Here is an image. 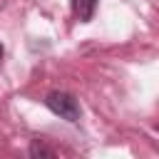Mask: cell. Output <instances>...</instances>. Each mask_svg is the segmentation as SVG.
Listing matches in <instances>:
<instances>
[{
    "label": "cell",
    "mask_w": 159,
    "mask_h": 159,
    "mask_svg": "<svg viewBox=\"0 0 159 159\" xmlns=\"http://www.w3.org/2000/svg\"><path fill=\"white\" fill-rule=\"evenodd\" d=\"M45 104H47V109L55 112L57 117H62V119H67V122H80L82 109H80V102H77L70 92H50V94L45 97Z\"/></svg>",
    "instance_id": "6da1fadb"
},
{
    "label": "cell",
    "mask_w": 159,
    "mask_h": 159,
    "mask_svg": "<svg viewBox=\"0 0 159 159\" xmlns=\"http://www.w3.org/2000/svg\"><path fill=\"white\" fill-rule=\"evenodd\" d=\"M97 2L99 0H72V12L80 22H89L94 17V10H97Z\"/></svg>",
    "instance_id": "7a4b0ae2"
},
{
    "label": "cell",
    "mask_w": 159,
    "mask_h": 159,
    "mask_svg": "<svg viewBox=\"0 0 159 159\" xmlns=\"http://www.w3.org/2000/svg\"><path fill=\"white\" fill-rule=\"evenodd\" d=\"M30 157H55V152H52L47 144H42L40 139H35V142L30 144Z\"/></svg>",
    "instance_id": "3957f363"
},
{
    "label": "cell",
    "mask_w": 159,
    "mask_h": 159,
    "mask_svg": "<svg viewBox=\"0 0 159 159\" xmlns=\"http://www.w3.org/2000/svg\"><path fill=\"white\" fill-rule=\"evenodd\" d=\"M2 57H5V50H2V45H0V62H2Z\"/></svg>",
    "instance_id": "277c9868"
}]
</instances>
